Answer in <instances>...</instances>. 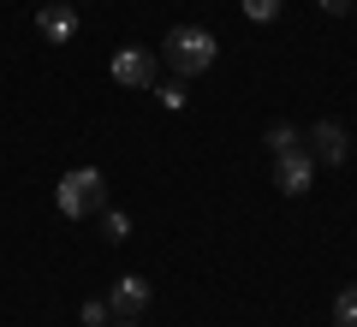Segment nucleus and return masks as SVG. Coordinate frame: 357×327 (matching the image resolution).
<instances>
[{"mask_svg":"<svg viewBox=\"0 0 357 327\" xmlns=\"http://www.w3.org/2000/svg\"><path fill=\"white\" fill-rule=\"evenodd\" d=\"M333 327H357V286H345L333 298Z\"/></svg>","mask_w":357,"mask_h":327,"instance_id":"8","label":"nucleus"},{"mask_svg":"<svg viewBox=\"0 0 357 327\" xmlns=\"http://www.w3.org/2000/svg\"><path fill=\"white\" fill-rule=\"evenodd\" d=\"M36 30L54 42V48H60V42H72V36H77V6H72V0H48V6L36 13Z\"/></svg>","mask_w":357,"mask_h":327,"instance_id":"7","label":"nucleus"},{"mask_svg":"<svg viewBox=\"0 0 357 327\" xmlns=\"http://www.w3.org/2000/svg\"><path fill=\"white\" fill-rule=\"evenodd\" d=\"M310 178H316V161H310L304 143H298V149H286V155H274V185H280L286 197H304Z\"/></svg>","mask_w":357,"mask_h":327,"instance_id":"5","label":"nucleus"},{"mask_svg":"<svg viewBox=\"0 0 357 327\" xmlns=\"http://www.w3.org/2000/svg\"><path fill=\"white\" fill-rule=\"evenodd\" d=\"M238 6H244L250 24H274V18H280V0H238Z\"/></svg>","mask_w":357,"mask_h":327,"instance_id":"11","label":"nucleus"},{"mask_svg":"<svg viewBox=\"0 0 357 327\" xmlns=\"http://www.w3.org/2000/svg\"><path fill=\"white\" fill-rule=\"evenodd\" d=\"M102 232H107V244H126L131 238V220L119 208H102Z\"/></svg>","mask_w":357,"mask_h":327,"instance_id":"10","label":"nucleus"},{"mask_svg":"<svg viewBox=\"0 0 357 327\" xmlns=\"http://www.w3.org/2000/svg\"><path fill=\"white\" fill-rule=\"evenodd\" d=\"M310 143V161L321 167H345V155H351V137H345V126H333V119H316V126L304 131Z\"/></svg>","mask_w":357,"mask_h":327,"instance_id":"3","label":"nucleus"},{"mask_svg":"<svg viewBox=\"0 0 357 327\" xmlns=\"http://www.w3.org/2000/svg\"><path fill=\"white\" fill-rule=\"evenodd\" d=\"M262 143H268V155H286V149H298L304 137H298L292 126H268V137H262Z\"/></svg>","mask_w":357,"mask_h":327,"instance_id":"9","label":"nucleus"},{"mask_svg":"<svg viewBox=\"0 0 357 327\" xmlns=\"http://www.w3.org/2000/svg\"><path fill=\"white\" fill-rule=\"evenodd\" d=\"M155 96H161V107H173V114H178V107H185V84H161V89H155Z\"/></svg>","mask_w":357,"mask_h":327,"instance_id":"12","label":"nucleus"},{"mask_svg":"<svg viewBox=\"0 0 357 327\" xmlns=\"http://www.w3.org/2000/svg\"><path fill=\"white\" fill-rule=\"evenodd\" d=\"M316 6H321V13H333V18H340L345 6H351V0H316Z\"/></svg>","mask_w":357,"mask_h":327,"instance_id":"14","label":"nucleus"},{"mask_svg":"<svg viewBox=\"0 0 357 327\" xmlns=\"http://www.w3.org/2000/svg\"><path fill=\"white\" fill-rule=\"evenodd\" d=\"M84 327H107V303H84Z\"/></svg>","mask_w":357,"mask_h":327,"instance_id":"13","label":"nucleus"},{"mask_svg":"<svg viewBox=\"0 0 357 327\" xmlns=\"http://www.w3.org/2000/svg\"><path fill=\"white\" fill-rule=\"evenodd\" d=\"M54 202H60L66 220H84V214L107 208V178L96 173V167H72V173L60 178V190H54Z\"/></svg>","mask_w":357,"mask_h":327,"instance_id":"2","label":"nucleus"},{"mask_svg":"<svg viewBox=\"0 0 357 327\" xmlns=\"http://www.w3.org/2000/svg\"><path fill=\"white\" fill-rule=\"evenodd\" d=\"M215 54H220V42L208 36L203 24H173V30H167V42H161V60L173 66L178 77L208 72V66H215Z\"/></svg>","mask_w":357,"mask_h":327,"instance_id":"1","label":"nucleus"},{"mask_svg":"<svg viewBox=\"0 0 357 327\" xmlns=\"http://www.w3.org/2000/svg\"><path fill=\"white\" fill-rule=\"evenodd\" d=\"M119 327H137V321H119Z\"/></svg>","mask_w":357,"mask_h":327,"instance_id":"15","label":"nucleus"},{"mask_svg":"<svg viewBox=\"0 0 357 327\" xmlns=\"http://www.w3.org/2000/svg\"><path fill=\"white\" fill-rule=\"evenodd\" d=\"M107 72H114V84H126V89H155V54L149 48H119L114 60H107Z\"/></svg>","mask_w":357,"mask_h":327,"instance_id":"4","label":"nucleus"},{"mask_svg":"<svg viewBox=\"0 0 357 327\" xmlns=\"http://www.w3.org/2000/svg\"><path fill=\"white\" fill-rule=\"evenodd\" d=\"M149 298H155L149 280H143V274H126V280H114V291H107V310H114L119 321H137V315L149 310Z\"/></svg>","mask_w":357,"mask_h":327,"instance_id":"6","label":"nucleus"}]
</instances>
